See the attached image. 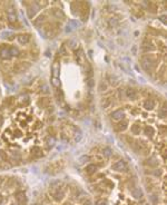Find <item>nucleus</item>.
Segmentation results:
<instances>
[{"label": "nucleus", "instance_id": "obj_7", "mask_svg": "<svg viewBox=\"0 0 167 205\" xmlns=\"http://www.w3.org/2000/svg\"><path fill=\"white\" fill-rule=\"evenodd\" d=\"M63 166H65V163H63V161L55 162V163H53V164L49 166V173H51V174L58 173V172H60L61 169H63Z\"/></svg>", "mask_w": 167, "mask_h": 205}, {"label": "nucleus", "instance_id": "obj_18", "mask_svg": "<svg viewBox=\"0 0 167 205\" xmlns=\"http://www.w3.org/2000/svg\"><path fill=\"white\" fill-rule=\"evenodd\" d=\"M145 164H146L147 166H149V167H156L157 165H158V162H157L154 157H152V158H148V159H146Z\"/></svg>", "mask_w": 167, "mask_h": 205}, {"label": "nucleus", "instance_id": "obj_9", "mask_svg": "<svg viewBox=\"0 0 167 205\" xmlns=\"http://www.w3.org/2000/svg\"><path fill=\"white\" fill-rule=\"evenodd\" d=\"M126 97L130 99V101H135V99L138 98V93H137L136 89L129 87L126 89Z\"/></svg>", "mask_w": 167, "mask_h": 205}, {"label": "nucleus", "instance_id": "obj_30", "mask_svg": "<svg viewBox=\"0 0 167 205\" xmlns=\"http://www.w3.org/2000/svg\"><path fill=\"white\" fill-rule=\"evenodd\" d=\"M2 124H3V117L1 116V115H0V126H1Z\"/></svg>", "mask_w": 167, "mask_h": 205}, {"label": "nucleus", "instance_id": "obj_20", "mask_svg": "<svg viewBox=\"0 0 167 205\" xmlns=\"http://www.w3.org/2000/svg\"><path fill=\"white\" fill-rule=\"evenodd\" d=\"M111 103H113L111 98L106 97V98H104L103 101H101V106H103V108H107V107H109L110 105H111Z\"/></svg>", "mask_w": 167, "mask_h": 205}, {"label": "nucleus", "instance_id": "obj_8", "mask_svg": "<svg viewBox=\"0 0 167 205\" xmlns=\"http://www.w3.org/2000/svg\"><path fill=\"white\" fill-rule=\"evenodd\" d=\"M124 117H125V111H124V109H121V108L114 111L113 113L110 114V118L114 119V121H121V119H124Z\"/></svg>", "mask_w": 167, "mask_h": 205}, {"label": "nucleus", "instance_id": "obj_5", "mask_svg": "<svg viewBox=\"0 0 167 205\" xmlns=\"http://www.w3.org/2000/svg\"><path fill=\"white\" fill-rule=\"evenodd\" d=\"M111 169L115 172H126L128 169V166H127L126 162L123 161V159H119L111 165Z\"/></svg>", "mask_w": 167, "mask_h": 205}, {"label": "nucleus", "instance_id": "obj_10", "mask_svg": "<svg viewBox=\"0 0 167 205\" xmlns=\"http://www.w3.org/2000/svg\"><path fill=\"white\" fill-rule=\"evenodd\" d=\"M30 35L29 34H20L17 36V40L19 41L21 45H26L30 41Z\"/></svg>", "mask_w": 167, "mask_h": 205}, {"label": "nucleus", "instance_id": "obj_25", "mask_svg": "<svg viewBox=\"0 0 167 205\" xmlns=\"http://www.w3.org/2000/svg\"><path fill=\"white\" fill-rule=\"evenodd\" d=\"M6 185L9 188L15 187V185H16V179H15V178H12V177L8 178V179H7V182H6Z\"/></svg>", "mask_w": 167, "mask_h": 205}, {"label": "nucleus", "instance_id": "obj_29", "mask_svg": "<svg viewBox=\"0 0 167 205\" xmlns=\"http://www.w3.org/2000/svg\"><path fill=\"white\" fill-rule=\"evenodd\" d=\"M88 86H89V87H93L94 86L93 79H89V80H88Z\"/></svg>", "mask_w": 167, "mask_h": 205}, {"label": "nucleus", "instance_id": "obj_15", "mask_svg": "<svg viewBox=\"0 0 167 205\" xmlns=\"http://www.w3.org/2000/svg\"><path fill=\"white\" fill-rule=\"evenodd\" d=\"M143 50L145 51V53H149V51H154L156 50V46H154L153 44H150V43H144L143 45Z\"/></svg>", "mask_w": 167, "mask_h": 205}, {"label": "nucleus", "instance_id": "obj_19", "mask_svg": "<svg viewBox=\"0 0 167 205\" xmlns=\"http://www.w3.org/2000/svg\"><path fill=\"white\" fill-rule=\"evenodd\" d=\"M37 10H38V7H36V6H33V5H31L29 8H28V16H29V18H32L35 15H36Z\"/></svg>", "mask_w": 167, "mask_h": 205}, {"label": "nucleus", "instance_id": "obj_26", "mask_svg": "<svg viewBox=\"0 0 167 205\" xmlns=\"http://www.w3.org/2000/svg\"><path fill=\"white\" fill-rule=\"evenodd\" d=\"M0 158L2 162H8V154L2 149H0Z\"/></svg>", "mask_w": 167, "mask_h": 205}, {"label": "nucleus", "instance_id": "obj_23", "mask_svg": "<svg viewBox=\"0 0 167 205\" xmlns=\"http://www.w3.org/2000/svg\"><path fill=\"white\" fill-rule=\"evenodd\" d=\"M46 19H47L46 14H43V15H40L39 17H38V18H37V19H36V20L33 21V24L36 25V26H38V25H39L40 22L43 24V21H45V20H46Z\"/></svg>", "mask_w": 167, "mask_h": 205}, {"label": "nucleus", "instance_id": "obj_1", "mask_svg": "<svg viewBox=\"0 0 167 205\" xmlns=\"http://www.w3.org/2000/svg\"><path fill=\"white\" fill-rule=\"evenodd\" d=\"M141 66L147 73H153L156 69V66L158 64V59L154 55H145L141 57Z\"/></svg>", "mask_w": 167, "mask_h": 205}, {"label": "nucleus", "instance_id": "obj_16", "mask_svg": "<svg viewBox=\"0 0 167 205\" xmlns=\"http://www.w3.org/2000/svg\"><path fill=\"white\" fill-rule=\"evenodd\" d=\"M53 196L56 201H60V200H63V192L61 191V190H59V188H57L56 191L53 193Z\"/></svg>", "mask_w": 167, "mask_h": 205}, {"label": "nucleus", "instance_id": "obj_2", "mask_svg": "<svg viewBox=\"0 0 167 205\" xmlns=\"http://www.w3.org/2000/svg\"><path fill=\"white\" fill-rule=\"evenodd\" d=\"M19 55V50L13 46H9V45L3 44L0 46V59H10L13 56H18Z\"/></svg>", "mask_w": 167, "mask_h": 205}, {"label": "nucleus", "instance_id": "obj_3", "mask_svg": "<svg viewBox=\"0 0 167 205\" xmlns=\"http://www.w3.org/2000/svg\"><path fill=\"white\" fill-rule=\"evenodd\" d=\"M134 149L136 153H139L141 155H147L149 153V146L146 142L144 141H136L134 143Z\"/></svg>", "mask_w": 167, "mask_h": 205}, {"label": "nucleus", "instance_id": "obj_4", "mask_svg": "<svg viewBox=\"0 0 167 205\" xmlns=\"http://www.w3.org/2000/svg\"><path fill=\"white\" fill-rule=\"evenodd\" d=\"M30 63L28 61H18L16 64L13 65V71L17 73V74H20V73H25L30 68Z\"/></svg>", "mask_w": 167, "mask_h": 205}, {"label": "nucleus", "instance_id": "obj_6", "mask_svg": "<svg viewBox=\"0 0 167 205\" xmlns=\"http://www.w3.org/2000/svg\"><path fill=\"white\" fill-rule=\"evenodd\" d=\"M15 200H16L18 205H27L28 204V200H27L26 194L22 191H18L15 194Z\"/></svg>", "mask_w": 167, "mask_h": 205}, {"label": "nucleus", "instance_id": "obj_12", "mask_svg": "<svg viewBox=\"0 0 167 205\" xmlns=\"http://www.w3.org/2000/svg\"><path fill=\"white\" fill-rule=\"evenodd\" d=\"M97 168H98V166H97L96 164H89L86 166L85 172H86V174H88V175H93L97 172Z\"/></svg>", "mask_w": 167, "mask_h": 205}, {"label": "nucleus", "instance_id": "obj_27", "mask_svg": "<svg viewBox=\"0 0 167 205\" xmlns=\"http://www.w3.org/2000/svg\"><path fill=\"white\" fill-rule=\"evenodd\" d=\"M104 155H105L106 157H110V156L113 155V151H111L109 147H106L104 149Z\"/></svg>", "mask_w": 167, "mask_h": 205}, {"label": "nucleus", "instance_id": "obj_13", "mask_svg": "<svg viewBox=\"0 0 167 205\" xmlns=\"http://www.w3.org/2000/svg\"><path fill=\"white\" fill-rule=\"evenodd\" d=\"M128 128V121L127 119H121V121H119V123L117 124V129L119 132H124L125 129H127Z\"/></svg>", "mask_w": 167, "mask_h": 205}, {"label": "nucleus", "instance_id": "obj_32", "mask_svg": "<svg viewBox=\"0 0 167 205\" xmlns=\"http://www.w3.org/2000/svg\"><path fill=\"white\" fill-rule=\"evenodd\" d=\"M144 205H148V204H144Z\"/></svg>", "mask_w": 167, "mask_h": 205}, {"label": "nucleus", "instance_id": "obj_11", "mask_svg": "<svg viewBox=\"0 0 167 205\" xmlns=\"http://www.w3.org/2000/svg\"><path fill=\"white\" fill-rule=\"evenodd\" d=\"M143 106L147 111H152V109H154V108L156 107V103H155L154 99H149V98H148V99H146V101H144Z\"/></svg>", "mask_w": 167, "mask_h": 205}, {"label": "nucleus", "instance_id": "obj_17", "mask_svg": "<svg viewBox=\"0 0 167 205\" xmlns=\"http://www.w3.org/2000/svg\"><path fill=\"white\" fill-rule=\"evenodd\" d=\"M130 132H131V134H134V135H138V134H140V132H141L140 125H138V124H134V125H131V127H130Z\"/></svg>", "mask_w": 167, "mask_h": 205}, {"label": "nucleus", "instance_id": "obj_22", "mask_svg": "<svg viewBox=\"0 0 167 205\" xmlns=\"http://www.w3.org/2000/svg\"><path fill=\"white\" fill-rule=\"evenodd\" d=\"M31 155H32L33 157H40L43 153H41V148L39 147H33L32 151H31Z\"/></svg>", "mask_w": 167, "mask_h": 205}, {"label": "nucleus", "instance_id": "obj_31", "mask_svg": "<svg viewBox=\"0 0 167 205\" xmlns=\"http://www.w3.org/2000/svg\"><path fill=\"white\" fill-rule=\"evenodd\" d=\"M2 202H3V196L0 195V204H2Z\"/></svg>", "mask_w": 167, "mask_h": 205}, {"label": "nucleus", "instance_id": "obj_21", "mask_svg": "<svg viewBox=\"0 0 167 205\" xmlns=\"http://www.w3.org/2000/svg\"><path fill=\"white\" fill-rule=\"evenodd\" d=\"M50 104V101L48 98H41V99H39L38 101V105H40V106H43V108H46L48 107Z\"/></svg>", "mask_w": 167, "mask_h": 205}, {"label": "nucleus", "instance_id": "obj_28", "mask_svg": "<svg viewBox=\"0 0 167 205\" xmlns=\"http://www.w3.org/2000/svg\"><path fill=\"white\" fill-rule=\"evenodd\" d=\"M107 204H108V201L104 200V198H100V200H97L96 201V205H107Z\"/></svg>", "mask_w": 167, "mask_h": 205}, {"label": "nucleus", "instance_id": "obj_14", "mask_svg": "<svg viewBox=\"0 0 167 205\" xmlns=\"http://www.w3.org/2000/svg\"><path fill=\"white\" fill-rule=\"evenodd\" d=\"M144 134L146 135L148 138H153L154 135H155V129L152 126H146V127L144 128Z\"/></svg>", "mask_w": 167, "mask_h": 205}, {"label": "nucleus", "instance_id": "obj_24", "mask_svg": "<svg viewBox=\"0 0 167 205\" xmlns=\"http://www.w3.org/2000/svg\"><path fill=\"white\" fill-rule=\"evenodd\" d=\"M131 193H133V195L136 198H141V197H143V192L140 191L139 188H134L133 191H131Z\"/></svg>", "mask_w": 167, "mask_h": 205}]
</instances>
